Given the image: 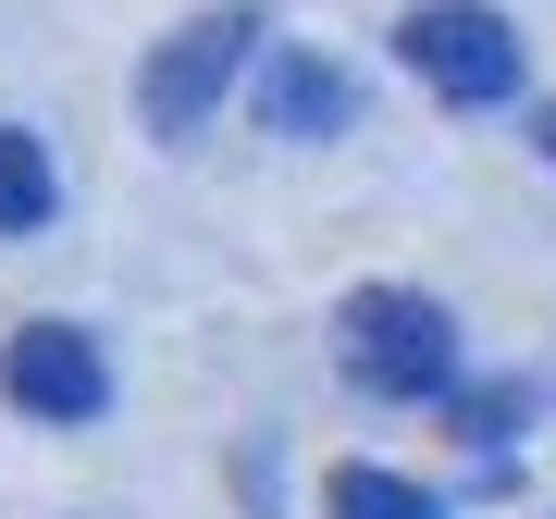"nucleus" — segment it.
<instances>
[{
  "mask_svg": "<svg viewBox=\"0 0 556 519\" xmlns=\"http://www.w3.org/2000/svg\"><path fill=\"white\" fill-rule=\"evenodd\" d=\"M248 112H260V137L321 149V137H346V124H358V87H346L321 50H298V38H260V62H248Z\"/></svg>",
  "mask_w": 556,
  "mask_h": 519,
  "instance_id": "39448f33",
  "label": "nucleus"
},
{
  "mask_svg": "<svg viewBox=\"0 0 556 519\" xmlns=\"http://www.w3.org/2000/svg\"><path fill=\"white\" fill-rule=\"evenodd\" d=\"M321 507H334V519H445V495H420V482L371 470V458H346L334 482H321Z\"/></svg>",
  "mask_w": 556,
  "mask_h": 519,
  "instance_id": "0eeeda50",
  "label": "nucleus"
},
{
  "mask_svg": "<svg viewBox=\"0 0 556 519\" xmlns=\"http://www.w3.org/2000/svg\"><path fill=\"white\" fill-rule=\"evenodd\" d=\"M396 62L445 112H495V100H519V75H532V62H519V25L495 0H408L396 13Z\"/></svg>",
  "mask_w": 556,
  "mask_h": 519,
  "instance_id": "7ed1b4c3",
  "label": "nucleus"
},
{
  "mask_svg": "<svg viewBox=\"0 0 556 519\" xmlns=\"http://www.w3.org/2000/svg\"><path fill=\"white\" fill-rule=\"evenodd\" d=\"M532 408H544V383H457V396H445V433L519 445V433H532Z\"/></svg>",
  "mask_w": 556,
  "mask_h": 519,
  "instance_id": "6e6552de",
  "label": "nucleus"
},
{
  "mask_svg": "<svg viewBox=\"0 0 556 519\" xmlns=\"http://www.w3.org/2000/svg\"><path fill=\"white\" fill-rule=\"evenodd\" d=\"M260 38H273V25H260L248 0H211V13H186L174 38H149V62H137V124H149L161 149H186V137L223 112V87L260 62Z\"/></svg>",
  "mask_w": 556,
  "mask_h": 519,
  "instance_id": "f03ea898",
  "label": "nucleus"
},
{
  "mask_svg": "<svg viewBox=\"0 0 556 519\" xmlns=\"http://www.w3.org/2000/svg\"><path fill=\"white\" fill-rule=\"evenodd\" d=\"M62 199V174H50V137L38 124H0V236H38Z\"/></svg>",
  "mask_w": 556,
  "mask_h": 519,
  "instance_id": "423d86ee",
  "label": "nucleus"
},
{
  "mask_svg": "<svg viewBox=\"0 0 556 519\" xmlns=\"http://www.w3.org/2000/svg\"><path fill=\"white\" fill-rule=\"evenodd\" d=\"M334 371L383 408H445L457 396V309L420 284H346L334 309Z\"/></svg>",
  "mask_w": 556,
  "mask_h": 519,
  "instance_id": "f257e3e1",
  "label": "nucleus"
},
{
  "mask_svg": "<svg viewBox=\"0 0 556 519\" xmlns=\"http://www.w3.org/2000/svg\"><path fill=\"white\" fill-rule=\"evenodd\" d=\"M532 149H544V174H556V100H544V112H532Z\"/></svg>",
  "mask_w": 556,
  "mask_h": 519,
  "instance_id": "1a4fd4ad",
  "label": "nucleus"
},
{
  "mask_svg": "<svg viewBox=\"0 0 556 519\" xmlns=\"http://www.w3.org/2000/svg\"><path fill=\"white\" fill-rule=\"evenodd\" d=\"M0 396L25 420H100L112 408V359L87 321H25L13 346H0Z\"/></svg>",
  "mask_w": 556,
  "mask_h": 519,
  "instance_id": "20e7f679",
  "label": "nucleus"
}]
</instances>
